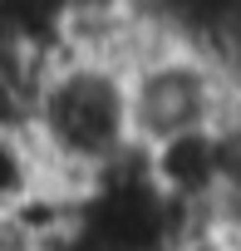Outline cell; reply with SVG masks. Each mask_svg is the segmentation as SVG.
I'll list each match as a JSON object with an SVG mask.
<instances>
[{"mask_svg":"<svg viewBox=\"0 0 241 251\" xmlns=\"http://www.w3.org/2000/svg\"><path fill=\"white\" fill-rule=\"evenodd\" d=\"M30 138L40 143L49 173L69 187H89L128 153H138L143 143L133 128L128 64L59 50L45 69V84L30 113Z\"/></svg>","mask_w":241,"mask_h":251,"instance_id":"1","label":"cell"},{"mask_svg":"<svg viewBox=\"0 0 241 251\" xmlns=\"http://www.w3.org/2000/svg\"><path fill=\"white\" fill-rule=\"evenodd\" d=\"M128 84H133V128L143 148L177 133L221 128L236 113V69L217 50L182 35L143 50L128 64Z\"/></svg>","mask_w":241,"mask_h":251,"instance_id":"2","label":"cell"},{"mask_svg":"<svg viewBox=\"0 0 241 251\" xmlns=\"http://www.w3.org/2000/svg\"><path fill=\"white\" fill-rule=\"evenodd\" d=\"M148 153V173L158 182V192L182 207V212H221L226 192H231V168H236V153H231V128H197V133H177V138H163Z\"/></svg>","mask_w":241,"mask_h":251,"instance_id":"3","label":"cell"},{"mask_svg":"<svg viewBox=\"0 0 241 251\" xmlns=\"http://www.w3.org/2000/svg\"><path fill=\"white\" fill-rule=\"evenodd\" d=\"M49 163L30 128H0V217H10L25 197H35L49 182Z\"/></svg>","mask_w":241,"mask_h":251,"instance_id":"4","label":"cell"}]
</instances>
